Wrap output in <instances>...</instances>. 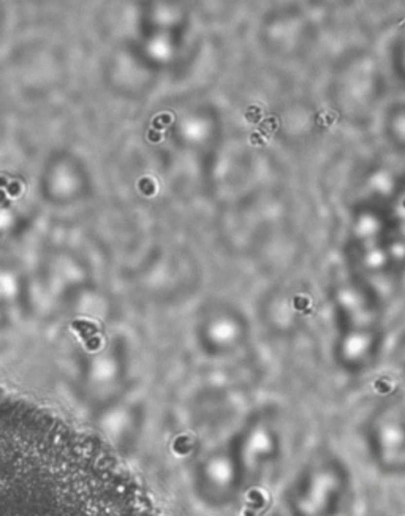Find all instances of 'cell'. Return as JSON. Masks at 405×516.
<instances>
[{"instance_id":"cell-7","label":"cell","mask_w":405,"mask_h":516,"mask_svg":"<svg viewBox=\"0 0 405 516\" xmlns=\"http://www.w3.org/2000/svg\"><path fill=\"white\" fill-rule=\"evenodd\" d=\"M396 363H397V366L405 372V337L402 339V342L399 344V347L396 350Z\"/></svg>"},{"instance_id":"cell-8","label":"cell","mask_w":405,"mask_h":516,"mask_svg":"<svg viewBox=\"0 0 405 516\" xmlns=\"http://www.w3.org/2000/svg\"><path fill=\"white\" fill-rule=\"evenodd\" d=\"M272 516H283V515H272Z\"/></svg>"},{"instance_id":"cell-4","label":"cell","mask_w":405,"mask_h":516,"mask_svg":"<svg viewBox=\"0 0 405 516\" xmlns=\"http://www.w3.org/2000/svg\"><path fill=\"white\" fill-rule=\"evenodd\" d=\"M247 485L245 474L230 442L211 448L193 469V489L202 505L214 510L231 507Z\"/></svg>"},{"instance_id":"cell-1","label":"cell","mask_w":405,"mask_h":516,"mask_svg":"<svg viewBox=\"0 0 405 516\" xmlns=\"http://www.w3.org/2000/svg\"><path fill=\"white\" fill-rule=\"evenodd\" d=\"M351 488L347 464L334 455L310 459L285 496L287 516H339Z\"/></svg>"},{"instance_id":"cell-3","label":"cell","mask_w":405,"mask_h":516,"mask_svg":"<svg viewBox=\"0 0 405 516\" xmlns=\"http://www.w3.org/2000/svg\"><path fill=\"white\" fill-rule=\"evenodd\" d=\"M247 481L261 477L282 459L283 432L272 409L252 412L230 440Z\"/></svg>"},{"instance_id":"cell-2","label":"cell","mask_w":405,"mask_h":516,"mask_svg":"<svg viewBox=\"0 0 405 516\" xmlns=\"http://www.w3.org/2000/svg\"><path fill=\"white\" fill-rule=\"evenodd\" d=\"M369 459L380 474L405 475V404L397 398L378 402L363 424Z\"/></svg>"},{"instance_id":"cell-5","label":"cell","mask_w":405,"mask_h":516,"mask_svg":"<svg viewBox=\"0 0 405 516\" xmlns=\"http://www.w3.org/2000/svg\"><path fill=\"white\" fill-rule=\"evenodd\" d=\"M378 337L369 331H354L342 337L335 347V363L347 374H363L377 361Z\"/></svg>"},{"instance_id":"cell-6","label":"cell","mask_w":405,"mask_h":516,"mask_svg":"<svg viewBox=\"0 0 405 516\" xmlns=\"http://www.w3.org/2000/svg\"><path fill=\"white\" fill-rule=\"evenodd\" d=\"M244 341V325L238 317L217 315L202 326V350L211 356L234 352Z\"/></svg>"}]
</instances>
